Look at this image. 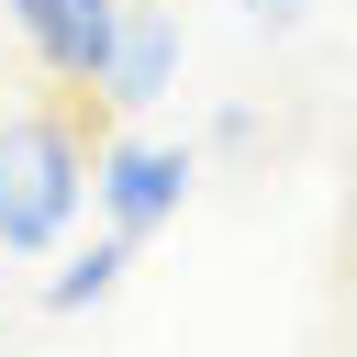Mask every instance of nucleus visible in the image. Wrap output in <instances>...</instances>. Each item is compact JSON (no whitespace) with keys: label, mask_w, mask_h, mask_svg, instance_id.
<instances>
[{"label":"nucleus","mask_w":357,"mask_h":357,"mask_svg":"<svg viewBox=\"0 0 357 357\" xmlns=\"http://www.w3.org/2000/svg\"><path fill=\"white\" fill-rule=\"evenodd\" d=\"M89 167H100V145H89L78 112H11L0 123V257L67 245V223L89 201Z\"/></svg>","instance_id":"1"},{"label":"nucleus","mask_w":357,"mask_h":357,"mask_svg":"<svg viewBox=\"0 0 357 357\" xmlns=\"http://www.w3.org/2000/svg\"><path fill=\"white\" fill-rule=\"evenodd\" d=\"M190 145H156V134H112L100 145V167H89V201H100V234H123V245H145V234H167L178 223V201H190Z\"/></svg>","instance_id":"2"},{"label":"nucleus","mask_w":357,"mask_h":357,"mask_svg":"<svg viewBox=\"0 0 357 357\" xmlns=\"http://www.w3.org/2000/svg\"><path fill=\"white\" fill-rule=\"evenodd\" d=\"M11 22H22V45L45 56V78L89 100V89H100V67H112L123 0H11Z\"/></svg>","instance_id":"3"},{"label":"nucleus","mask_w":357,"mask_h":357,"mask_svg":"<svg viewBox=\"0 0 357 357\" xmlns=\"http://www.w3.org/2000/svg\"><path fill=\"white\" fill-rule=\"evenodd\" d=\"M178 89V11H156V0H123V33H112V67H100V112H156Z\"/></svg>","instance_id":"4"},{"label":"nucleus","mask_w":357,"mask_h":357,"mask_svg":"<svg viewBox=\"0 0 357 357\" xmlns=\"http://www.w3.org/2000/svg\"><path fill=\"white\" fill-rule=\"evenodd\" d=\"M134 268V245L123 234H89V245H67V268L45 279V312H89V301H112V279Z\"/></svg>","instance_id":"5"},{"label":"nucleus","mask_w":357,"mask_h":357,"mask_svg":"<svg viewBox=\"0 0 357 357\" xmlns=\"http://www.w3.org/2000/svg\"><path fill=\"white\" fill-rule=\"evenodd\" d=\"M245 11H257V22H268V33H290V22H301V11H312V0H245Z\"/></svg>","instance_id":"6"}]
</instances>
